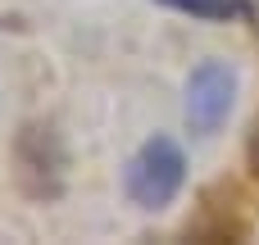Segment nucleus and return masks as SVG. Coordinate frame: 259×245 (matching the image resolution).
Instances as JSON below:
<instances>
[{
  "instance_id": "f257e3e1",
  "label": "nucleus",
  "mask_w": 259,
  "mask_h": 245,
  "mask_svg": "<svg viewBox=\"0 0 259 245\" xmlns=\"http://www.w3.org/2000/svg\"><path fill=\"white\" fill-rule=\"evenodd\" d=\"M182 182H187V159H182V150H178L173 136H150L127 159V173H123L127 200L137 209H164V205H173V195L182 191Z\"/></svg>"
},
{
  "instance_id": "f03ea898",
  "label": "nucleus",
  "mask_w": 259,
  "mask_h": 245,
  "mask_svg": "<svg viewBox=\"0 0 259 245\" xmlns=\"http://www.w3.org/2000/svg\"><path fill=\"white\" fill-rule=\"evenodd\" d=\"M232 105H237V73H232V64L205 59V64L187 77V105H182L187 127H191L196 136H214V132L228 123Z\"/></svg>"
},
{
  "instance_id": "7ed1b4c3",
  "label": "nucleus",
  "mask_w": 259,
  "mask_h": 245,
  "mask_svg": "<svg viewBox=\"0 0 259 245\" xmlns=\"http://www.w3.org/2000/svg\"><path fill=\"white\" fill-rule=\"evenodd\" d=\"M59 145L50 127H27L18 136V177L32 195H59Z\"/></svg>"
},
{
  "instance_id": "20e7f679",
  "label": "nucleus",
  "mask_w": 259,
  "mask_h": 245,
  "mask_svg": "<svg viewBox=\"0 0 259 245\" xmlns=\"http://www.w3.org/2000/svg\"><path fill=\"white\" fill-rule=\"evenodd\" d=\"M159 5L178 9V14H191V18H205V23H223V18L250 14V0H159Z\"/></svg>"
},
{
  "instance_id": "39448f33",
  "label": "nucleus",
  "mask_w": 259,
  "mask_h": 245,
  "mask_svg": "<svg viewBox=\"0 0 259 245\" xmlns=\"http://www.w3.org/2000/svg\"><path fill=\"white\" fill-rule=\"evenodd\" d=\"M246 155H250V168L259 173V118L250 123V141H246Z\"/></svg>"
}]
</instances>
